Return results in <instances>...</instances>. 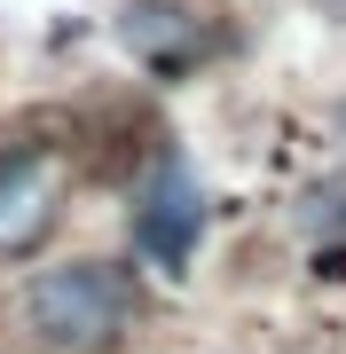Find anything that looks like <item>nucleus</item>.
<instances>
[{
  "instance_id": "f257e3e1",
  "label": "nucleus",
  "mask_w": 346,
  "mask_h": 354,
  "mask_svg": "<svg viewBox=\"0 0 346 354\" xmlns=\"http://www.w3.org/2000/svg\"><path fill=\"white\" fill-rule=\"evenodd\" d=\"M24 323L48 354H103L134 323V276L118 260H64L24 283Z\"/></svg>"
},
{
  "instance_id": "39448f33",
  "label": "nucleus",
  "mask_w": 346,
  "mask_h": 354,
  "mask_svg": "<svg viewBox=\"0 0 346 354\" xmlns=\"http://www.w3.org/2000/svg\"><path fill=\"white\" fill-rule=\"evenodd\" d=\"M299 228H307V236H331V228H346V181H323V189L307 197V213H299Z\"/></svg>"
},
{
  "instance_id": "0eeeda50",
  "label": "nucleus",
  "mask_w": 346,
  "mask_h": 354,
  "mask_svg": "<svg viewBox=\"0 0 346 354\" xmlns=\"http://www.w3.org/2000/svg\"><path fill=\"white\" fill-rule=\"evenodd\" d=\"M338 8H346V0H338Z\"/></svg>"
},
{
  "instance_id": "423d86ee",
  "label": "nucleus",
  "mask_w": 346,
  "mask_h": 354,
  "mask_svg": "<svg viewBox=\"0 0 346 354\" xmlns=\"http://www.w3.org/2000/svg\"><path fill=\"white\" fill-rule=\"evenodd\" d=\"M338 127H346V111H338Z\"/></svg>"
},
{
  "instance_id": "20e7f679",
  "label": "nucleus",
  "mask_w": 346,
  "mask_h": 354,
  "mask_svg": "<svg viewBox=\"0 0 346 354\" xmlns=\"http://www.w3.org/2000/svg\"><path fill=\"white\" fill-rule=\"evenodd\" d=\"M55 221V158L48 150H0V260L32 252Z\"/></svg>"
},
{
  "instance_id": "7ed1b4c3",
  "label": "nucleus",
  "mask_w": 346,
  "mask_h": 354,
  "mask_svg": "<svg viewBox=\"0 0 346 354\" xmlns=\"http://www.w3.org/2000/svg\"><path fill=\"white\" fill-rule=\"evenodd\" d=\"M118 39H126L157 79H181L189 64H205V55L220 48V32L205 24V16L173 8V0H134V8L118 16Z\"/></svg>"
},
{
  "instance_id": "f03ea898",
  "label": "nucleus",
  "mask_w": 346,
  "mask_h": 354,
  "mask_svg": "<svg viewBox=\"0 0 346 354\" xmlns=\"http://www.w3.org/2000/svg\"><path fill=\"white\" fill-rule=\"evenodd\" d=\"M197 228H205L197 174L181 165V150H157V158H150V181H142V205H134V244H142V260H157L166 276H181L189 252H197Z\"/></svg>"
}]
</instances>
